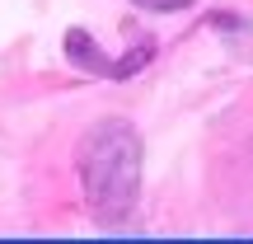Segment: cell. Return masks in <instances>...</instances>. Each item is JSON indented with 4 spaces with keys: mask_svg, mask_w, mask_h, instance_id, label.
<instances>
[{
    "mask_svg": "<svg viewBox=\"0 0 253 244\" xmlns=\"http://www.w3.org/2000/svg\"><path fill=\"white\" fill-rule=\"evenodd\" d=\"M66 56H71L75 66H84V71H94V75L122 80V75H118V61H108V56L99 52V43H94L84 28H71V33H66Z\"/></svg>",
    "mask_w": 253,
    "mask_h": 244,
    "instance_id": "7a4b0ae2",
    "label": "cell"
},
{
    "mask_svg": "<svg viewBox=\"0 0 253 244\" xmlns=\"http://www.w3.org/2000/svg\"><path fill=\"white\" fill-rule=\"evenodd\" d=\"M136 9H188L192 0H131Z\"/></svg>",
    "mask_w": 253,
    "mask_h": 244,
    "instance_id": "3957f363",
    "label": "cell"
},
{
    "mask_svg": "<svg viewBox=\"0 0 253 244\" xmlns=\"http://www.w3.org/2000/svg\"><path fill=\"white\" fill-rule=\"evenodd\" d=\"M141 132L122 118H103L80 141V183L84 202L103 226H118L131 216L141 197Z\"/></svg>",
    "mask_w": 253,
    "mask_h": 244,
    "instance_id": "6da1fadb",
    "label": "cell"
}]
</instances>
